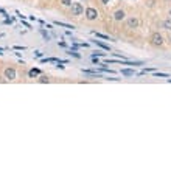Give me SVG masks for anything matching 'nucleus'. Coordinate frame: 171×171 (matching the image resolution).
Returning <instances> with one entry per match:
<instances>
[{"mask_svg":"<svg viewBox=\"0 0 171 171\" xmlns=\"http://www.w3.org/2000/svg\"><path fill=\"white\" fill-rule=\"evenodd\" d=\"M70 8H72V16H81L84 13V8H82L81 3H72Z\"/></svg>","mask_w":171,"mask_h":171,"instance_id":"nucleus-1","label":"nucleus"},{"mask_svg":"<svg viewBox=\"0 0 171 171\" xmlns=\"http://www.w3.org/2000/svg\"><path fill=\"white\" fill-rule=\"evenodd\" d=\"M151 44H152V45H156V47H160L162 44H163L162 34H159V33H154V34L151 36Z\"/></svg>","mask_w":171,"mask_h":171,"instance_id":"nucleus-2","label":"nucleus"},{"mask_svg":"<svg viewBox=\"0 0 171 171\" xmlns=\"http://www.w3.org/2000/svg\"><path fill=\"white\" fill-rule=\"evenodd\" d=\"M86 17L89 19V20H95L98 17V11L95 8H87L86 9Z\"/></svg>","mask_w":171,"mask_h":171,"instance_id":"nucleus-3","label":"nucleus"},{"mask_svg":"<svg viewBox=\"0 0 171 171\" xmlns=\"http://www.w3.org/2000/svg\"><path fill=\"white\" fill-rule=\"evenodd\" d=\"M5 78L6 79H14L16 78V70L14 69H6L5 70Z\"/></svg>","mask_w":171,"mask_h":171,"instance_id":"nucleus-4","label":"nucleus"},{"mask_svg":"<svg viewBox=\"0 0 171 171\" xmlns=\"http://www.w3.org/2000/svg\"><path fill=\"white\" fill-rule=\"evenodd\" d=\"M137 26H139V20L135 17H131L128 20V28H137Z\"/></svg>","mask_w":171,"mask_h":171,"instance_id":"nucleus-5","label":"nucleus"},{"mask_svg":"<svg viewBox=\"0 0 171 171\" xmlns=\"http://www.w3.org/2000/svg\"><path fill=\"white\" fill-rule=\"evenodd\" d=\"M114 19H115V20H123V19H124V11H123V9H118V11H115V14H114Z\"/></svg>","mask_w":171,"mask_h":171,"instance_id":"nucleus-6","label":"nucleus"},{"mask_svg":"<svg viewBox=\"0 0 171 171\" xmlns=\"http://www.w3.org/2000/svg\"><path fill=\"white\" fill-rule=\"evenodd\" d=\"M37 75H41V70H39V69H31V70L28 72V76H30V78H34V76H37Z\"/></svg>","mask_w":171,"mask_h":171,"instance_id":"nucleus-7","label":"nucleus"},{"mask_svg":"<svg viewBox=\"0 0 171 171\" xmlns=\"http://www.w3.org/2000/svg\"><path fill=\"white\" fill-rule=\"evenodd\" d=\"M121 75H123V76H134L135 72L134 70H129V69H123V70H121Z\"/></svg>","mask_w":171,"mask_h":171,"instance_id":"nucleus-8","label":"nucleus"},{"mask_svg":"<svg viewBox=\"0 0 171 171\" xmlns=\"http://www.w3.org/2000/svg\"><path fill=\"white\" fill-rule=\"evenodd\" d=\"M93 42H95L98 47H101L103 50H106V52H109V50H111V48H109V45H106V44H103V42H100V41H93Z\"/></svg>","mask_w":171,"mask_h":171,"instance_id":"nucleus-9","label":"nucleus"},{"mask_svg":"<svg viewBox=\"0 0 171 171\" xmlns=\"http://www.w3.org/2000/svg\"><path fill=\"white\" fill-rule=\"evenodd\" d=\"M54 25H59V26H64V28H72V30H73L75 28V26L73 25H69V24H64V22H54Z\"/></svg>","mask_w":171,"mask_h":171,"instance_id":"nucleus-10","label":"nucleus"},{"mask_svg":"<svg viewBox=\"0 0 171 171\" xmlns=\"http://www.w3.org/2000/svg\"><path fill=\"white\" fill-rule=\"evenodd\" d=\"M163 28L168 30V31H171V19H167V20L163 22Z\"/></svg>","mask_w":171,"mask_h":171,"instance_id":"nucleus-11","label":"nucleus"},{"mask_svg":"<svg viewBox=\"0 0 171 171\" xmlns=\"http://www.w3.org/2000/svg\"><path fill=\"white\" fill-rule=\"evenodd\" d=\"M93 34H95L97 37H101V39H109V36H106V34H101V33H97V31H93ZM111 41V39H109Z\"/></svg>","mask_w":171,"mask_h":171,"instance_id":"nucleus-12","label":"nucleus"},{"mask_svg":"<svg viewBox=\"0 0 171 171\" xmlns=\"http://www.w3.org/2000/svg\"><path fill=\"white\" fill-rule=\"evenodd\" d=\"M61 3H62L64 6H70V5H72V0H61Z\"/></svg>","mask_w":171,"mask_h":171,"instance_id":"nucleus-13","label":"nucleus"},{"mask_svg":"<svg viewBox=\"0 0 171 171\" xmlns=\"http://www.w3.org/2000/svg\"><path fill=\"white\" fill-rule=\"evenodd\" d=\"M154 75H156L157 78H159V76H160V78H168V75H167V73H159V72H156Z\"/></svg>","mask_w":171,"mask_h":171,"instance_id":"nucleus-14","label":"nucleus"},{"mask_svg":"<svg viewBox=\"0 0 171 171\" xmlns=\"http://www.w3.org/2000/svg\"><path fill=\"white\" fill-rule=\"evenodd\" d=\"M69 53L72 54V56H75V58H81V56H79V53H76V52H72V50H70Z\"/></svg>","mask_w":171,"mask_h":171,"instance_id":"nucleus-15","label":"nucleus"},{"mask_svg":"<svg viewBox=\"0 0 171 171\" xmlns=\"http://www.w3.org/2000/svg\"><path fill=\"white\" fill-rule=\"evenodd\" d=\"M93 56H104V53H101V52H95V53H93Z\"/></svg>","mask_w":171,"mask_h":171,"instance_id":"nucleus-16","label":"nucleus"},{"mask_svg":"<svg viewBox=\"0 0 171 171\" xmlns=\"http://www.w3.org/2000/svg\"><path fill=\"white\" fill-rule=\"evenodd\" d=\"M39 81H41V82H48V78H47V76H42Z\"/></svg>","mask_w":171,"mask_h":171,"instance_id":"nucleus-17","label":"nucleus"},{"mask_svg":"<svg viewBox=\"0 0 171 171\" xmlns=\"http://www.w3.org/2000/svg\"><path fill=\"white\" fill-rule=\"evenodd\" d=\"M101 2H103V3H109V0H101Z\"/></svg>","mask_w":171,"mask_h":171,"instance_id":"nucleus-18","label":"nucleus"},{"mask_svg":"<svg viewBox=\"0 0 171 171\" xmlns=\"http://www.w3.org/2000/svg\"><path fill=\"white\" fill-rule=\"evenodd\" d=\"M168 39H170V41H171V33H170V36H168Z\"/></svg>","mask_w":171,"mask_h":171,"instance_id":"nucleus-19","label":"nucleus"},{"mask_svg":"<svg viewBox=\"0 0 171 171\" xmlns=\"http://www.w3.org/2000/svg\"><path fill=\"white\" fill-rule=\"evenodd\" d=\"M170 16H171V9H170Z\"/></svg>","mask_w":171,"mask_h":171,"instance_id":"nucleus-20","label":"nucleus"},{"mask_svg":"<svg viewBox=\"0 0 171 171\" xmlns=\"http://www.w3.org/2000/svg\"><path fill=\"white\" fill-rule=\"evenodd\" d=\"M167 2H168V0H167Z\"/></svg>","mask_w":171,"mask_h":171,"instance_id":"nucleus-21","label":"nucleus"}]
</instances>
